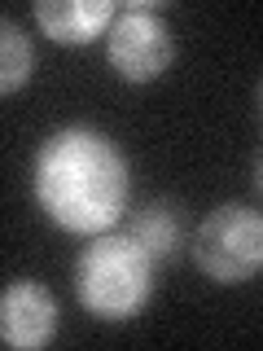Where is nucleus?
Masks as SVG:
<instances>
[{
    "label": "nucleus",
    "mask_w": 263,
    "mask_h": 351,
    "mask_svg": "<svg viewBox=\"0 0 263 351\" xmlns=\"http://www.w3.org/2000/svg\"><path fill=\"white\" fill-rule=\"evenodd\" d=\"M31 193L40 211L66 233H110L132 197L127 154L101 128L66 123L44 136L31 167Z\"/></svg>",
    "instance_id": "1"
},
{
    "label": "nucleus",
    "mask_w": 263,
    "mask_h": 351,
    "mask_svg": "<svg viewBox=\"0 0 263 351\" xmlns=\"http://www.w3.org/2000/svg\"><path fill=\"white\" fill-rule=\"evenodd\" d=\"M158 285V263L127 233H97L75 259V299L101 325L140 316Z\"/></svg>",
    "instance_id": "2"
},
{
    "label": "nucleus",
    "mask_w": 263,
    "mask_h": 351,
    "mask_svg": "<svg viewBox=\"0 0 263 351\" xmlns=\"http://www.w3.org/2000/svg\"><path fill=\"white\" fill-rule=\"evenodd\" d=\"M193 259L215 285H241L263 272V211L246 202H219L193 233Z\"/></svg>",
    "instance_id": "3"
},
{
    "label": "nucleus",
    "mask_w": 263,
    "mask_h": 351,
    "mask_svg": "<svg viewBox=\"0 0 263 351\" xmlns=\"http://www.w3.org/2000/svg\"><path fill=\"white\" fill-rule=\"evenodd\" d=\"M162 0H127L105 31V58L123 84H153L175 58L171 27L162 22Z\"/></svg>",
    "instance_id": "4"
},
{
    "label": "nucleus",
    "mask_w": 263,
    "mask_h": 351,
    "mask_svg": "<svg viewBox=\"0 0 263 351\" xmlns=\"http://www.w3.org/2000/svg\"><path fill=\"white\" fill-rule=\"evenodd\" d=\"M62 325L58 299H53L49 285L40 281H9L5 294H0V338L5 347L18 351H36L44 343H53Z\"/></svg>",
    "instance_id": "5"
},
{
    "label": "nucleus",
    "mask_w": 263,
    "mask_h": 351,
    "mask_svg": "<svg viewBox=\"0 0 263 351\" xmlns=\"http://www.w3.org/2000/svg\"><path fill=\"white\" fill-rule=\"evenodd\" d=\"M118 9L114 0H36L31 14L53 44H88L114 27Z\"/></svg>",
    "instance_id": "6"
},
{
    "label": "nucleus",
    "mask_w": 263,
    "mask_h": 351,
    "mask_svg": "<svg viewBox=\"0 0 263 351\" xmlns=\"http://www.w3.org/2000/svg\"><path fill=\"white\" fill-rule=\"evenodd\" d=\"M127 237L153 263H167L175 255V246H180V215H175L171 202H145L140 211L127 215Z\"/></svg>",
    "instance_id": "7"
},
{
    "label": "nucleus",
    "mask_w": 263,
    "mask_h": 351,
    "mask_svg": "<svg viewBox=\"0 0 263 351\" xmlns=\"http://www.w3.org/2000/svg\"><path fill=\"white\" fill-rule=\"evenodd\" d=\"M31 71H36V49H31L27 31L14 18L0 22V93H18L27 88Z\"/></svg>",
    "instance_id": "8"
},
{
    "label": "nucleus",
    "mask_w": 263,
    "mask_h": 351,
    "mask_svg": "<svg viewBox=\"0 0 263 351\" xmlns=\"http://www.w3.org/2000/svg\"><path fill=\"white\" fill-rule=\"evenodd\" d=\"M255 189H259V197H263V154H259V162H255Z\"/></svg>",
    "instance_id": "9"
},
{
    "label": "nucleus",
    "mask_w": 263,
    "mask_h": 351,
    "mask_svg": "<svg viewBox=\"0 0 263 351\" xmlns=\"http://www.w3.org/2000/svg\"><path fill=\"white\" fill-rule=\"evenodd\" d=\"M259 114H263V80H259Z\"/></svg>",
    "instance_id": "10"
}]
</instances>
